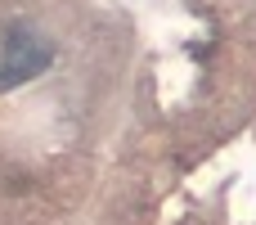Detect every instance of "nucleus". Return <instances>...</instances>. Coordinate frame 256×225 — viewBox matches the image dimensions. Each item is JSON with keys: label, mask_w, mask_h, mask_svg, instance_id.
Listing matches in <instances>:
<instances>
[{"label": "nucleus", "mask_w": 256, "mask_h": 225, "mask_svg": "<svg viewBox=\"0 0 256 225\" xmlns=\"http://www.w3.org/2000/svg\"><path fill=\"white\" fill-rule=\"evenodd\" d=\"M45 63H50V45L36 41V32H27V27H9L4 54H0V90H9V86L45 72Z\"/></svg>", "instance_id": "nucleus-1"}]
</instances>
